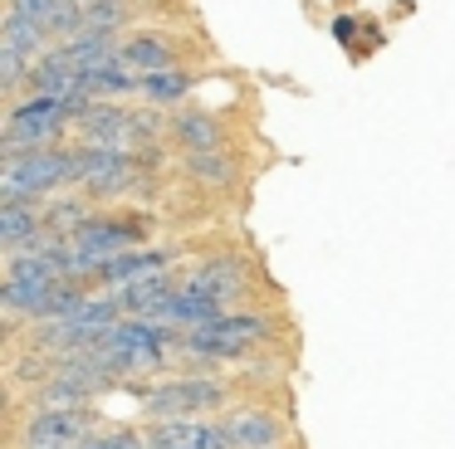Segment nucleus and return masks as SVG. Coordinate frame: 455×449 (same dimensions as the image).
Here are the masks:
<instances>
[{
    "label": "nucleus",
    "mask_w": 455,
    "mask_h": 449,
    "mask_svg": "<svg viewBox=\"0 0 455 449\" xmlns=\"http://www.w3.org/2000/svg\"><path fill=\"white\" fill-rule=\"evenodd\" d=\"M74 249H89L99 259L108 254H123V249H138L142 244V220H118V215H93L79 234H74Z\"/></svg>",
    "instance_id": "obj_10"
},
{
    "label": "nucleus",
    "mask_w": 455,
    "mask_h": 449,
    "mask_svg": "<svg viewBox=\"0 0 455 449\" xmlns=\"http://www.w3.org/2000/svg\"><path fill=\"white\" fill-rule=\"evenodd\" d=\"M64 127H74L69 103L60 98L30 93L11 107L5 117V142H0V156L5 152H35V146H54V137H64Z\"/></svg>",
    "instance_id": "obj_3"
},
{
    "label": "nucleus",
    "mask_w": 455,
    "mask_h": 449,
    "mask_svg": "<svg viewBox=\"0 0 455 449\" xmlns=\"http://www.w3.org/2000/svg\"><path fill=\"white\" fill-rule=\"evenodd\" d=\"M60 5H64V0H11L15 15L35 20V25H44V29H50V20L60 15Z\"/></svg>",
    "instance_id": "obj_23"
},
{
    "label": "nucleus",
    "mask_w": 455,
    "mask_h": 449,
    "mask_svg": "<svg viewBox=\"0 0 455 449\" xmlns=\"http://www.w3.org/2000/svg\"><path fill=\"white\" fill-rule=\"evenodd\" d=\"M123 20H128L123 0H93V5H84V29H108V35H118Z\"/></svg>",
    "instance_id": "obj_22"
},
{
    "label": "nucleus",
    "mask_w": 455,
    "mask_h": 449,
    "mask_svg": "<svg viewBox=\"0 0 455 449\" xmlns=\"http://www.w3.org/2000/svg\"><path fill=\"white\" fill-rule=\"evenodd\" d=\"M191 93V78L181 68H157V74H142V98L157 107H172Z\"/></svg>",
    "instance_id": "obj_21"
},
{
    "label": "nucleus",
    "mask_w": 455,
    "mask_h": 449,
    "mask_svg": "<svg viewBox=\"0 0 455 449\" xmlns=\"http://www.w3.org/2000/svg\"><path fill=\"white\" fill-rule=\"evenodd\" d=\"M64 185H79L74 146H35V152L0 156V201H50Z\"/></svg>",
    "instance_id": "obj_1"
},
{
    "label": "nucleus",
    "mask_w": 455,
    "mask_h": 449,
    "mask_svg": "<svg viewBox=\"0 0 455 449\" xmlns=\"http://www.w3.org/2000/svg\"><path fill=\"white\" fill-rule=\"evenodd\" d=\"M172 269V254L167 249H123V254H108L99 269V283L108 288H123V283H138L148 273H167Z\"/></svg>",
    "instance_id": "obj_12"
},
{
    "label": "nucleus",
    "mask_w": 455,
    "mask_h": 449,
    "mask_svg": "<svg viewBox=\"0 0 455 449\" xmlns=\"http://www.w3.org/2000/svg\"><path fill=\"white\" fill-rule=\"evenodd\" d=\"M172 137H177L181 152H211V146H220V122L206 113H181L172 122Z\"/></svg>",
    "instance_id": "obj_19"
},
{
    "label": "nucleus",
    "mask_w": 455,
    "mask_h": 449,
    "mask_svg": "<svg viewBox=\"0 0 455 449\" xmlns=\"http://www.w3.org/2000/svg\"><path fill=\"white\" fill-rule=\"evenodd\" d=\"M187 176L201 185H230L235 181V161H230L220 146H211V152H187Z\"/></svg>",
    "instance_id": "obj_20"
},
{
    "label": "nucleus",
    "mask_w": 455,
    "mask_h": 449,
    "mask_svg": "<svg viewBox=\"0 0 455 449\" xmlns=\"http://www.w3.org/2000/svg\"><path fill=\"white\" fill-rule=\"evenodd\" d=\"M123 64L132 74H157V68H177V49L157 35H132L123 39Z\"/></svg>",
    "instance_id": "obj_17"
},
{
    "label": "nucleus",
    "mask_w": 455,
    "mask_h": 449,
    "mask_svg": "<svg viewBox=\"0 0 455 449\" xmlns=\"http://www.w3.org/2000/svg\"><path fill=\"white\" fill-rule=\"evenodd\" d=\"M54 288H60V283H44V279H11V273H5L0 303H5V312H11V318H50Z\"/></svg>",
    "instance_id": "obj_13"
},
{
    "label": "nucleus",
    "mask_w": 455,
    "mask_h": 449,
    "mask_svg": "<svg viewBox=\"0 0 455 449\" xmlns=\"http://www.w3.org/2000/svg\"><path fill=\"white\" fill-rule=\"evenodd\" d=\"M220 425H226V435H230V445H235V449H269V445L284 439V425H279L275 410H255V406L230 410Z\"/></svg>",
    "instance_id": "obj_11"
},
{
    "label": "nucleus",
    "mask_w": 455,
    "mask_h": 449,
    "mask_svg": "<svg viewBox=\"0 0 455 449\" xmlns=\"http://www.w3.org/2000/svg\"><path fill=\"white\" fill-rule=\"evenodd\" d=\"M138 171H148V166L132 146H89V142L74 146V176L93 195H123L138 181Z\"/></svg>",
    "instance_id": "obj_5"
},
{
    "label": "nucleus",
    "mask_w": 455,
    "mask_h": 449,
    "mask_svg": "<svg viewBox=\"0 0 455 449\" xmlns=\"http://www.w3.org/2000/svg\"><path fill=\"white\" fill-rule=\"evenodd\" d=\"M269 449H284V445H269Z\"/></svg>",
    "instance_id": "obj_24"
},
{
    "label": "nucleus",
    "mask_w": 455,
    "mask_h": 449,
    "mask_svg": "<svg viewBox=\"0 0 455 449\" xmlns=\"http://www.w3.org/2000/svg\"><path fill=\"white\" fill-rule=\"evenodd\" d=\"M93 435L89 406L79 410H30L20 429V449H79Z\"/></svg>",
    "instance_id": "obj_6"
},
{
    "label": "nucleus",
    "mask_w": 455,
    "mask_h": 449,
    "mask_svg": "<svg viewBox=\"0 0 455 449\" xmlns=\"http://www.w3.org/2000/svg\"><path fill=\"white\" fill-rule=\"evenodd\" d=\"M148 449H235L226 435V425H211L201 415H181V420H152L142 429Z\"/></svg>",
    "instance_id": "obj_7"
},
{
    "label": "nucleus",
    "mask_w": 455,
    "mask_h": 449,
    "mask_svg": "<svg viewBox=\"0 0 455 449\" xmlns=\"http://www.w3.org/2000/svg\"><path fill=\"white\" fill-rule=\"evenodd\" d=\"M187 283H196V288L216 293L220 303H230V298H240V293H245V269H240L235 254H216V259H206Z\"/></svg>",
    "instance_id": "obj_15"
},
{
    "label": "nucleus",
    "mask_w": 455,
    "mask_h": 449,
    "mask_svg": "<svg viewBox=\"0 0 455 449\" xmlns=\"http://www.w3.org/2000/svg\"><path fill=\"white\" fill-rule=\"evenodd\" d=\"M44 230V201H0V244L5 254Z\"/></svg>",
    "instance_id": "obj_14"
},
{
    "label": "nucleus",
    "mask_w": 455,
    "mask_h": 449,
    "mask_svg": "<svg viewBox=\"0 0 455 449\" xmlns=\"http://www.w3.org/2000/svg\"><path fill=\"white\" fill-rule=\"evenodd\" d=\"M74 132L89 146H132V107L93 98L84 113H74Z\"/></svg>",
    "instance_id": "obj_8"
},
{
    "label": "nucleus",
    "mask_w": 455,
    "mask_h": 449,
    "mask_svg": "<svg viewBox=\"0 0 455 449\" xmlns=\"http://www.w3.org/2000/svg\"><path fill=\"white\" fill-rule=\"evenodd\" d=\"M84 5H93V0H84Z\"/></svg>",
    "instance_id": "obj_25"
},
{
    "label": "nucleus",
    "mask_w": 455,
    "mask_h": 449,
    "mask_svg": "<svg viewBox=\"0 0 455 449\" xmlns=\"http://www.w3.org/2000/svg\"><path fill=\"white\" fill-rule=\"evenodd\" d=\"M123 303V312L128 318H152V322H167L172 327V303H177V283L167 279V273H148V279L138 283H123V288H113Z\"/></svg>",
    "instance_id": "obj_9"
},
{
    "label": "nucleus",
    "mask_w": 455,
    "mask_h": 449,
    "mask_svg": "<svg viewBox=\"0 0 455 449\" xmlns=\"http://www.w3.org/2000/svg\"><path fill=\"white\" fill-rule=\"evenodd\" d=\"M226 400H230L226 381L196 371V376H177V381L152 386L148 400H142V410H148V420H181V415H206V410H220Z\"/></svg>",
    "instance_id": "obj_4"
},
{
    "label": "nucleus",
    "mask_w": 455,
    "mask_h": 449,
    "mask_svg": "<svg viewBox=\"0 0 455 449\" xmlns=\"http://www.w3.org/2000/svg\"><path fill=\"white\" fill-rule=\"evenodd\" d=\"M269 322L255 318V312H226V318L206 322V327H191L181 332V351L196 361H235L245 357L255 342H269Z\"/></svg>",
    "instance_id": "obj_2"
},
{
    "label": "nucleus",
    "mask_w": 455,
    "mask_h": 449,
    "mask_svg": "<svg viewBox=\"0 0 455 449\" xmlns=\"http://www.w3.org/2000/svg\"><path fill=\"white\" fill-rule=\"evenodd\" d=\"M226 318V303L216 298V293L196 288V283H187V288L177 293V303H172V327L191 332V327H206V322Z\"/></svg>",
    "instance_id": "obj_16"
},
{
    "label": "nucleus",
    "mask_w": 455,
    "mask_h": 449,
    "mask_svg": "<svg viewBox=\"0 0 455 449\" xmlns=\"http://www.w3.org/2000/svg\"><path fill=\"white\" fill-rule=\"evenodd\" d=\"M89 220H93L89 205H84L79 195H69V191H54L50 201H44V230H54L60 240H74Z\"/></svg>",
    "instance_id": "obj_18"
}]
</instances>
